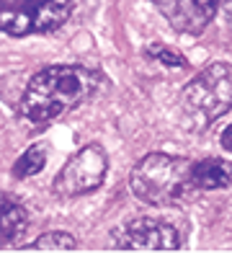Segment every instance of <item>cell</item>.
Returning a JSON list of instances; mask_svg holds the SVG:
<instances>
[{
  "instance_id": "6da1fadb",
  "label": "cell",
  "mask_w": 232,
  "mask_h": 253,
  "mask_svg": "<svg viewBox=\"0 0 232 253\" xmlns=\"http://www.w3.org/2000/svg\"><path fill=\"white\" fill-rule=\"evenodd\" d=\"M98 85V75L80 65H52L29 80L18 111L31 124H46L80 106Z\"/></svg>"
},
{
  "instance_id": "7a4b0ae2",
  "label": "cell",
  "mask_w": 232,
  "mask_h": 253,
  "mask_svg": "<svg viewBox=\"0 0 232 253\" xmlns=\"http://www.w3.org/2000/svg\"><path fill=\"white\" fill-rule=\"evenodd\" d=\"M132 194L153 207H176L191 199V160L165 153H150L129 173Z\"/></svg>"
},
{
  "instance_id": "3957f363",
  "label": "cell",
  "mask_w": 232,
  "mask_h": 253,
  "mask_svg": "<svg viewBox=\"0 0 232 253\" xmlns=\"http://www.w3.org/2000/svg\"><path fill=\"white\" fill-rule=\"evenodd\" d=\"M232 109V65L214 62L181 90V111L191 129H206Z\"/></svg>"
},
{
  "instance_id": "277c9868",
  "label": "cell",
  "mask_w": 232,
  "mask_h": 253,
  "mask_svg": "<svg viewBox=\"0 0 232 253\" xmlns=\"http://www.w3.org/2000/svg\"><path fill=\"white\" fill-rule=\"evenodd\" d=\"M75 0H0V31L10 37L49 34L70 18Z\"/></svg>"
},
{
  "instance_id": "5b68a950",
  "label": "cell",
  "mask_w": 232,
  "mask_h": 253,
  "mask_svg": "<svg viewBox=\"0 0 232 253\" xmlns=\"http://www.w3.org/2000/svg\"><path fill=\"white\" fill-rule=\"evenodd\" d=\"M109 170V158L101 145H85L65 163L60 176L54 178V194L60 199L83 197L96 191Z\"/></svg>"
},
{
  "instance_id": "8992f818",
  "label": "cell",
  "mask_w": 232,
  "mask_h": 253,
  "mask_svg": "<svg viewBox=\"0 0 232 253\" xmlns=\"http://www.w3.org/2000/svg\"><path fill=\"white\" fill-rule=\"evenodd\" d=\"M114 248L119 251H178L181 235L178 230L165 220L155 217H139V220L124 222L114 230Z\"/></svg>"
},
{
  "instance_id": "52a82bcc",
  "label": "cell",
  "mask_w": 232,
  "mask_h": 253,
  "mask_svg": "<svg viewBox=\"0 0 232 253\" xmlns=\"http://www.w3.org/2000/svg\"><path fill=\"white\" fill-rule=\"evenodd\" d=\"M153 3L170 21V26L181 34H201L212 21L193 0H153Z\"/></svg>"
},
{
  "instance_id": "ba28073f",
  "label": "cell",
  "mask_w": 232,
  "mask_h": 253,
  "mask_svg": "<svg viewBox=\"0 0 232 253\" xmlns=\"http://www.w3.org/2000/svg\"><path fill=\"white\" fill-rule=\"evenodd\" d=\"M29 212L13 194L0 191V248H13L26 235Z\"/></svg>"
},
{
  "instance_id": "9c48e42d",
  "label": "cell",
  "mask_w": 232,
  "mask_h": 253,
  "mask_svg": "<svg viewBox=\"0 0 232 253\" xmlns=\"http://www.w3.org/2000/svg\"><path fill=\"white\" fill-rule=\"evenodd\" d=\"M232 183V166L219 158H204L191 163V186L201 191L225 189Z\"/></svg>"
},
{
  "instance_id": "30bf717a",
  "label": "cell",
  "mask_w": 232,
  "mask_h": 253,
  "mask_svg": "<svg viewBox=\"0 0 232 253\" xmlns=\"http://www.w3.org/2000/svg\"><path fill=\"white\" fill-rule=\"evenodd\" d=\"M46 163V145H31L26 153H23L16 166H13V176L16 178H29L34 173H39Z\"/></svg>"
},
{
  "instance_id": "8fae6325",
  "label": "cell",
  "mask_w": 232,
  "mask_h": 253,
  "mask_svg": "<svg viewBox=\"0 0 232 253\" xmlns=\"http://www.w3.org/2000/svg\"><path fill=\"white\" fill-rule=\"evenodd\" d=\"M75 248H77V243H75L73 235H67V233H44L41 238H37L23 251H75Z\"/></svg>"
},
{
  "instance_id": "7c38bea8",
  "label": "cell",
  "mask_w": 232,
  "mask_h": 253,
  "mask_svg": "<svg viewBox=\"0 0 232 253\" xmlns=\"http://www.w3.org/2000/svg\"><path fill=\"white\" fill-rule=\"evenodd\" d=\"M145 54L150 57V60L162 62L165 67H181V70H183V67H189V62H186L176 49H168V47H162V44H153V47H147Z\"/></svg>"
},
{
  "instance_id": "4fadbf2b",
  "label": "cell",
  "mask_w": 232,
  "mask_h": 253,
  "mask_svg": "<svg viewBox=\"0 0 232 253\" xmlns=\"http://www.w3.org/2000/svg\"><path fill=\"white\" fill-rule=\"evenodd\" d=\"M196 5H199L204 13L209 16V18H214V13H217V5H219V0H193Z\"/></svg>"
},
{
  "instance_id": "5bb4252c",
  "label": "cell",
  "mask_w": 232,
  "mask_h": 253,
  "mask_svg": "<svg viewBox=\"0 0 232 253\" xmlns=\"http://www.w3.org/2000/svg\"><path fill=\"white\" fill-rule=\"evenodd\" d=\"M222 147H225L227 153H232V124H230L227 129L222 132Z\"/></svg>"
},
{
  "instance_id": "9a60e30c",
  "label": "cell",
  "mask_w": 232,
  "mask_h": 253,
  "mask_svg": "<svg viewBox=\"0 0 232 253\" xmlns=\"http://www.w3.org/2000/svg\"><path fill=\"white\" fill-rule=\"evenodd\" d=\"M230 21H232V0H230Z\"/></svg>"
}]
</instances>
